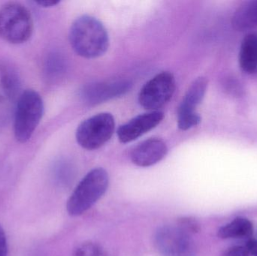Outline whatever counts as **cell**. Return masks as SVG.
Here are the masks:
<instances>
[{"instance_id":"6da1fadb","label":"cell","mask_w":257,"mask_h":256,"mask_svg":"<svg viewBox=\"0 0 257 256\" xmlns=\"http://www.w3.org/2000/svg\"><path fill=\"white\" fill-rule=\"evenodd\" d=\"M69 38L72 49L84 58L101 57L109 47L106 29L100 21L89 15H83L74 21Z\"/></svg>"},{"instance_id":"7a4b0ae2","label":"cell","mask_w":257,"mask_h":256,"mask_svg":"<svg viewBox=\"0 0 257 256\" xmlns=\"http://www.w3.org/2000/svg\"><path fill=\"white\" fill-rule=\"evenodd\" d=\"M109 177L102 168L91 170L78 183L68 199L66 209L72 216H78L93 207L105 193Z\"/></svg>"},{"instance_id":"3957f363","label":"cell","mask_w":257,"mask_h":256,"mask_svg":"<svg viewBox=\"0 0 257 256\" xmlns=\"http://www.w3.org/2000/svg\"><path fill=\"white\" fill-rule=\"evenodd\" d=\"M44 102L39 93L26 90L17 103L14 120V133L17 141L26 143L32 138L43 117Z\"/></svg>"},{"instance_id":"277c9868","label":"cell","mask_w":257,"mask_h":256,"mask_svg":"<svg viewBox=\"0 0 257 256\" xmlns=\"http://www.w3.org/2000/svg\"><path fill=\"white\" fill-rule=\"evenodd\" d=\"M34 29L28 9L17 3H8L0 9V37L13 45L27 42Z\"/></svg>"},{"instance_id":"5b68a950","label":"cell","mask_w":257,"mask_h":256,"mask_svg":"<svg viewBox=\"0 0 257 256\" xmlns=\"http://www.w3.org/2000/svg\"><path fill=\"white\" fill-rule=\"evenodd\" d=\"M115 131V120L109 113H100L83 121L76 131V140L81 147L97 150L106 144Z\"/></svg>"},{"instance_id":"8992f818","label":"cell","mask_w":257,"mask_h":256,"mask_svg":"<svg viewBox=\"0 0 257 256\" xmlns=\"http://www.w3.org/2000/svg\"><path fill=\"white\" fill-rule=\"evenodd\" d=\"M154 240L162 256H196V246L193 234L178 224L159 228Z\"/></svg>"},{"instance_id":"52a82bcc","label":"cell","mask_w":257,"mask_h":256,"mask_svg":"<svg viewBox=\"0 0 257 256\" xmlns=\"http://www.w3.org/2000/svg\"><path fill=\"white\" fill-rule=\"evenodd\" d=\"M176 82L171 72L157 74L145 84L139 95V104L145 109L157 111L172 99Z\"/></svg>"},{"instance_id":"ba28073f","label":"cell","mask_w":257,"mask_h":256,"mask_svg":"<svg viewBox=\"0 0 257 256\" xmlns=\"http://www.w3.org/2000/svg\"><path fill=\"white\" fill-rule=\"evenodd\" d=\"M164 118L161 111H150L136 116L131 120L122 125L117 131L119 141L123 144L132 142L149 131L157 127Z\"/></svg>"},{"instance_id":"9c48e42d","label":"cell","mask_w":257,"mask_h":256,"mask_svg":"<svg viewBox=\"0 0 257 256\" xmlns=\"http://www.w3.org/2000/svg\"><path fill=\"white\" fill-rule=\"evenodd\" d=\"M167 153L168 147L163 140L151 138L136 145L130 153V159L137 166L146 168L160 162Z\"/></svg>"},{"instance_id":"30bf717a","label":"cell","mask_w":257,"mask_h":256,"mask_svg":"<svg viewBox=\"0 0 257 256\" xmlns=\"http://www.w3.org/2000/svg\"><path fill=\"white\" fill-rule=\"evenodd\" d=\"M130 81L126 80L105 81L87 86L82 90V96L87 103H99L123 95L130 90Z\"/></svg>"},{"instance_id":"8fae6325","label":"cell","mask_w":257,"mask_h":256,"mask_svg":"<svg viewBox=\"0 0 257 256\" xmlns=\"http://www.w3.org/2000/svg\"><path fill=\"white\" fill-rule=\"evenodd\" d=\"M208 85L205 77H199L192 83L178 108V118L198 114L196 108L203 100Z\"/></svg>"},{"instance_id":"7c38bea8","label":"cell","mask_w":257,"mask_h":256,"mask_svg":"<svg viewBox=\"0 0 257 256\" xmlns=\"http://www.w3.org/2000/svg\"><path fill=\"white\" fill-rule=\"evenodd\" d=\"M21 87V78L15 68L0 62V103L14 97Z\"/></svg>"},{"instance_id":"4fadbf2b","label":"cell","mask_w":257,"mask_h":256,"mask_svg":"<svg viewBox=\"0 0 257 256\" xmlns=\"http://www.w3.org/2000/svg\"><path fill=\"white\" fill-rule=\"evenodd\" d=\"M240 67L245 73H257V35L250 33L243 39L238 55Z\"/></svg>"},{"instance_id":"5bb4252c","label":"cell","mask_w":257,"mask_h":256,"mask_svg":"<svg viewBox=\"0 0 257 256\" xmlns=\"http://www.w3.org/2000/svg\"><path fill=\"white\" fill-rule=\"evenodd\" d=\"M232 27L238 31H245L257 27V0L244 2L234 12Z\"/></svg>"},{"instance_id":"9a60e30c","label":"cell","mask_w":257,"mask_h":256,"mask_svg":"<svg viewBox=\"0 0 257 256\" xmlns=\"http://www.w3.org/2000/svg\"><path fill=\"white\" fill-rule=\"evenodd\" d=\"M253 233L252 222L247 218L237 217L220 227L217 236L223 240L229 239H250Z\"/></svg>"},{"instance_id":"2e32d148","label":"cell","mask_w":257,"mask_h":256,"mask_svg":"<svg viewBox=\"0 0 257 256\" xmlns=\"http://www.w3.org/2000/svg\"><path fill=\"white\" fill-rule=\"evenodd\" d=\"M73 256H106L102 246L93 242L81 243L74 251Z\"/></svg>"},{"instance_id":"e0dca14e","label":"cell","mask_w":257,"mask_h":256,"mask_svg":"<svg viewBox=\"0 0 257 256\" xmlns=\"http://www.w3.org/2000/svg\"><path fill=\"white\" fill-rule=\"evenodd\" d=\"M178 225L181 227L183 229L187 231L191 234H195L199 232L200 230V225L196 219L193 218L185 217L179 219L178 222Z\"/></svg>"},{"instance_id":"ac0fdd59","label":"cell","mask_w":257,"mask_h":256,"mask_svg":"<svg viewBox=\"0 0 257 256\" xmlns=\"http://www.w3.org/2000/svg\"><path fill=\"white\" fill-rule=\"evenodd\" d=\"M250 252L245 245H235L223 252L222 256H250Z\"/></svg>"},{"instance_id":"d6986e66","label":"cell","mask_w":257,"mask_h":256,"mask_svg":"<svg viewBox=\"0 0 257 256\" xmlns=\"http://www.w3.org/2000/svg\"><path fill=\"white\" fill-rule=\"evenodd\" d=\"M8 243L6 233L0 225V256H7Z\"/></svg>"},{"instance_id":"ffe728a7","label":"cell","mask_w":257,"mask_h":256,"mask_svg":"<svg viewBox=\"0 0 257 256\" xmlns=\"http://www.w3.org/2000/svg\"><path fill=\"white\" fill-rule=\"evenodd\" d=\"M250 255L257 256V239L250 238L246 243Z\"/></svg>"},{"instance_id":"44dd1931","label":"cell","mask_w":257,"mask_h":256,"mask_svg":"<svg viewBox=\"0 0 257 256\" xmlns=\"http://www.w3.org/2000/svg\"><path fill=\"white\" fill-rule=\"evenodd\" d=\"M60 1L56 0H45V1L35 2L36 5L42 8H51L57 6L60 3Z\"/></svg>"}]
</instances>
